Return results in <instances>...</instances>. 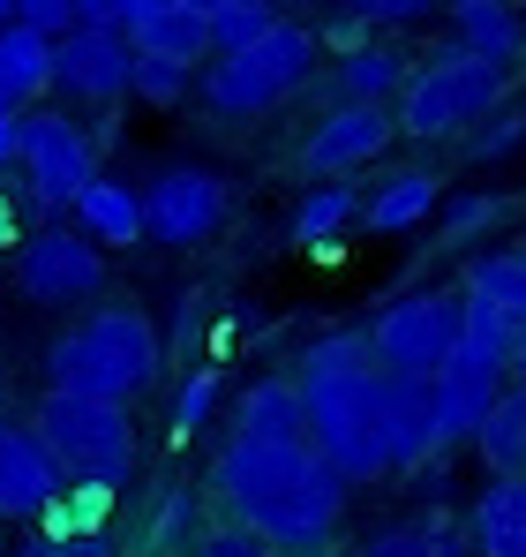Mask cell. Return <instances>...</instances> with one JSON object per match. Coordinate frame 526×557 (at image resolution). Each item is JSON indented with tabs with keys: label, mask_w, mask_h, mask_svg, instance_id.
<instances>
[{
	"label": "cell",
	"mask_w": 526,
	"mask_h": 557,
	"mask_svg": "<svg viewBox=\"0 0 526 557\" xmlns=\"http://www.w3.org/2000/svg\"><path fill=\"white\" fill-rule=\"evenodd\" d=\"M180 520H188V497H166V505H159V543H174Z\"/></svg>",
	"instance_id": "obj_39"
},
{
	"label": "cell",
	"mask_w": 526,
	"mask_h": 557,
	"mask_svg": "<svg viewBox=\"0 0 526 557\" xmlns=\"http://www.w3.org/2000/svg\"><path fill=\"white\" fill-rule=\"evenodd\" d=\"M15 286H23V301H38V309H76V301H90V294L105 286V257H98L90 234L53 226V234H30V242H23Z\"/></svg>",
	"instance_id": "obj_8"
},
{
	"label": "cell",
	"mask_w": 526,
	"mask_h": 557,
	"mask_svg": "<svg viewBox=\"0 0 526 557\" xmlns=\"http://www.w3.org/2000/svg\"><path fill=\"white\" fill-rule=\"evenodd\" d=\"M481 219H497V196H451V211H443V234H474Z\"/></svg>",
	"instance_id": "obj_35"
},
{
	"label": "cell",
	"mask_w": 526,
	"mask_h": 557,
	"mask_svg": "<svg viewBox=\"0 0 526 557\" xmlns=\"http://www.w3.org/2000/svg\"><path fill=\"white\" fill-rule=\"evenodd\" d=\"M76 23H121L128 30V0H76Z\"/></svg>",
	"instance_id": "obj_38"
},
{
	"label": "cell",
	"mask_w": 526,
	"mask_h": 557,
	"mask_svg": "<svg viewBox=\"0 0 526 557\" xmlns=\"http://www.w3.org/2000/svg\"><path fill=\"white\" fill-rule=\"evenodd\" d=\"M384 430H391V467H422L437 445V399H429V376H399L384 370Z\"/></svg>",
	"instance_id": "obj_15"
},
{
	"label": "cell",
	"mask_w": 526,
	"mask_h": 557,
	"mask_svg": "<svg viewBox=\"0 0 526 557\" xmlns=\"http://www.w3.org/2000/svg\"><path fill=\"white\" fill-rule=\"evenodd\" d=\"M23 121H30V106L15 113V106H0V166H15L23 159Z\"/></svg>",
	"instance_id": "obj_37"
},
{
	"label": "cell",
	"mask_w": 526,
	"mask_h": 557,
	"mask_svg": "<svg viewBox=\"0 0 526 557\" xmlns=\"http://www.w3.org/2000/svg\"><path fill=\"white\" fill-rule=\"evenodd\" d=\"M15 15H23V23H38V30H53V38H61V30H68V23H76V0H15Z\"/></svg>",
	"instance_id": "obj_36"
},
{
	"label": "cell",
	"mask_w": 526,
	"mask_h": 557,
	"mask_svg": "<svg viewBox=\"0 0 526 557\" xmlns=\"http://www.w3.org/2000/svg\"><path fill=\"white\" fill-rule=\"evenodd\" d=\"M391 113H384V98H339V113H324L316 128H309V144H301V166L309 174H353V166H368L384 144H391Z\"/></svg>",
	"instance_id": "obj_12"
},
{
	"label": "cell",
	"mask_w": 526,
	"mask_h": 557,
	"mask_svg": "<svg viewBox=\"0 0 526 557\" xmlns=\"http://www.w3.org/2000/svg\"><path fill=\"white\" fill-rule=\"evenodd\" d=\"M466 294H489L504 317H519V324H526V249H497V257H481V264L466 272Z\"/></svg>",
	"instance_id": "obj_25"
},
{
	"label": "cell",
	"mask_w": 526,
	"mask_h": 557,
	"mask_svg": "<svg viewBox=\"0 0 526 557\" xmlns=\"http://www.w3.org/2000/svg\"><path fill=\"white\" fill-rule=\"evenodd\" d=\"M474 445H481V460L497 467V474L526 467V376L512 392H497V407H489V422L474 430Z\"/></svg>",
	"instance_id": "obj_22"
},
{
	"label": "cell",
	"mask_w": 526,
	"mask_h": 557,
	"mask_svg": "<svg viewBox=\"0 0 526 557\" xmlns=\"http://www.w3.org/2000/svg\"><path fill=\"white\" fill-rule=\"evenodd\" d=\"M211 407H218V376H188V384H180V399H174V437H180V445L211 422Z\"/></svg>",
	"instance_id": "obj_31"
},
{
	"label": "cell",
	"mask_w": 526,
	"mask_h": 557,
	"mask_svg": "<svg viewBox=\"0 0 526 557\" xmlns=\"http://www.w3.org/2000/svg\"><path fill=\"white\" fill-rule=\"evenodd\" d=\"M347 8L361 15V23H422L437 0H347Z\"/></svg>",
	"instance_id": "obj_33"
},
{
	"label": "cell",
	"mask_w": 526,
	"mask_h": 557,
	"mask_svg": "<svg viewBox=\"0 0 526 557\" xmlns=\"http://www.w3.org/2000/svg\"><path fill=\"white\" fill-rule=\"evenodd\" d=\"M38 437L53 445L61 474H76V482H121L136 460L128 399H98V392H53L38 407Z\"/></svg>",
	"instance_id": "obj_5"
},
{
	"label": "cell",
	"mask_w": 526,
	"mask_h": 557,
	"mask_svg": "<svg viewBox=\"0 0 526 557\" xmlns=\"http://www.w3.org/2000/svg\"><path fill=\"white\" fill-rule=\"evenodd\" d=\"M23 182H30V196L46 203V211H76V196L90 188V174H98V159H90V136L68 121V113H30L23 121Z\"/></svg>",
	"instance_id": "obj_9"
},
{
	"label": "cell",
	"mask_w": 526,
	"mask_h": 557,
	"mask_svg": "<svg viewBox=\"0 0 526 557\" xmlns=\"http://www.w3.org/2000/svg\"><path fill=\"white\" fill-rule=\"evenodd\" d=\"M512 370H519V376H526V332H519V355H512Z\"/></svg>",
	"instance_id": "obj_40"
},
{
	"label": "cell",
	"mask_w": 526,
	"mask_h": 557,
	"mask_svg": "<svg viewBox=\"0 0 526 557\" xmlns=\"http://www.w3.org/2000/svg\"><path fill=\"white\" fill-rule=\"evenodd\" d=\"M474 550L481 557H526V474H497L474 505Z\"/></svg>",
	"instance_id": "obj_17"
},
{
	"label": "cell",
	"mask_w": 526,
	"mask_h": 557,
	"mask_svg": "<svg viewBox=\"0 0 526 557\" xmlns=\"http://www.w3.org/2000/svg\"><path fill=\"white\" fill-rule=\"evenodd\" d=\"M519 136H526V113H504V121H497V128H481V136H474L466 151H474V159H504V151H512Z\"/></svg>",
	"instance_id": "obj_34"
},
{
	"label": "cell",
	"mask_w": 526,
	"mask_h": 557,
	"mask_svg": "<svg viewBox=\"0 0 526 557\" xmlns=\"http://www.w3.org/2000/svg\"><path fill=\"white\" fill-rule=\"evenodd\" d=\"M278 23V0H218L211 8V53H234Z\"/></svg>",
	"instance_id": "obj_26"
},
{
	"label": "cell",
	"mask_w": 526,
	"mask_h": 557,
	"mask_svg": "<svg viewBox=\"0 0 526 557\" xmlns=\"http://www.w3.org/2000/svg\"><path fill=\"white\" fill-rule=\"evenodd\" d=\"M459 324H466V301H451V294H406V301H391L368 324V347H376L384 370L437 376L451 362V347H459Z\"/></svg>",
	"instance_id": "obj_7"
},
{
	"label": "cell",
	"mask_w": 526,
	"mask_h": 557,
	"mask_svg": "<svg viewBox=\"0 0 526 557\" xmlns=\"http://www.w3.org/2000/svg\"><path fill=\"white\" fill-rule=\"evenodd\" d=\"M76 219H84L90 242H105V249H128V242H143V234H151L143 196H136L128 182H105V174H90V188L76 196Z\"/></svg>",
	"instance_id": "obj_18"
},
{
	"label": "cell",
	"mask_w": 526,
	"mask_h": 557,
	"mask_svg": "<svg viewBox=\"0 0 526 557\" xmlns=\"http://www.w3.org/2000/svg\"><path fill=\"white\" fill-rule=\"evenodd\" d=\"M497 98H504V61L451 46L429 69H406V84H399V128H406V136H459V128H474Z\"/></svg>",
	"instance_id": "obj_4"
},
{
	"label": "cell",
	"mask_w": 526,
	"mask_h": 557,
	"mask_svg": "<svg viewBox=\"0 0 526 557\" xmlns=\"http://www.w3.org/2000/svg\"><path fill=\"white\" fill-rule=\"evenodd\" d=\"M128 38H136V53H166V61H203L211 53V15L203 8H159V15H143V23H128Z\"/></svg>",
	"instance_id": "obj_20"
},
{
	"label": "cell",
	"mask_w": 526,
	"mask_h": 557,
	"mask_svg": "<svg viewBox=\"0 0 526 557\" xmlns=\"http://www.w3.org/2000/svg\"><path fill=\"white\" fill-rule=\"evenodd\" d=\"M353 211H361V196H353L347 182L309 188V196H301V211H293V234H301V242H331V234L347 226Z\"/></svg>",
	"instance_id": "obj_27"
},
{
	"label": "cell",
	"mask_w": 526,
	"mask_h": 557,
	"mask_svg": "<svg viewBox=\"0 0 526 557\" xmlns=\"http://www.w3.org/2000/svg\"><path fill=\"white\" fill-rule=\"evenodd\" d=\"M53 392H98V399H136L159 384V332L143 309H98L46 355Z\"/></svg>",
	"instance_id": "obj_2"
},
{
	"label": "cell",
	"mask_w": 526,
	"mask_h": 557,
	"mask_svg": "<svg viewBox=\"0 0 526 557\" xmlns=\"http://www.w3.org/2000/svg\"><path fill=\"white\" fill-rule=\"evenodd\" d=\"M384 362L368 332H324L301 355V407H309V445L339 474H376L391 467V430H384Z\"/></svg>",
	"instance_id": "obj_1"
},
{
	"label": "cell",
	"mask_w": 526,
	"mask_h": 557,
	"mask_svg": "<svg viewBox=\"0 0 526 557\" xmlns=\"http://www.w3.org/2000/svg\"><path fill=\"white\" fill-rule=\"evenodd\" d=\"M196 557H278V550H271L256 528L241 520V528H218V535H203V550H196Z\"/></svg>",
	"instance_id": "obj_32"
},
{
	"label": "cell",
	"mask_w": 526,
	"mask_h": 557,
	"mask_svg": "<svg viewBox=\"0 0 526 557\" xmlns=\"http://www.w3.org/2000/svg\"><path fill=\"white\" fill-rule=\"evenodd\" d=\"M451 38H459L466 53L504 61V69H512V53L526 46L519 8H512V0H451Z\"/></svg>",
	"instance_id": "obj_19"
},
{
	"label": "cell",
	"mask_w": 526,
	"mask_h": 557,
	"mask_svg": "<svg viewBox=\"0 0 526 557\" xmlns=\"http://www.w3.org/2000/svg\"><path fill=\"white\" fill-rule=\"evenodd\" d=\"M241 430H256V437H309V407H301V384H286V376L256 384V392L241 399Z\"/></svg>",
	"instance_id": "obj_23"
},
{
	"label": "cell",
	"mask_w": 526,
	"mask_h": 557,
	"mask_svg": "<svg viewBox=\"0 0 526 557\" xmlns=\"http://www.w3.org/2000/svg\"><path fill=\"white\" fill-rule=\"evenodd\" d=\"M437 211V174H391L368 196V234H406Z\"/></svg>",
	"instance_id": "obj_21"
},
{
	"label": "cell",
	"mask_w": 526,
	"mask_h": 557,
	"mask_svg": "<svg viewBox=\"0 0 526 557\" xmlns=\"http://www.w3.org/2000/svg\"><path fill=\"white\" fill-rule=\"evenodd\" d=\"M38 91H53V30L8 15L0 23V106H30Z\"/></svg>",
	"instance_id": "obj_16"
},
{
	"label": "cell",
	"mask_w": 526,
	"mask_h": 557,
	"mask_svg": "<svg viewBox=\"0 0 526 557\" xmlns=\"http://www.w3.org/2000/svg\"><path fill=\"white\" fill-rule=\"evenodd\" d=\"M143 219H151L159 242L196 249V242L218 234V219H226V188H218V174H203V166H166L159 182L143 188Z\"/></svg>",
	"instance_id": "obj_11"
},
{
	"label": "cell",
	"mask_w": 526,
	"mask_h": 557,
	"mask_svg": "<svg viewBox=\"0 0 526 557\" xmlns=\"http://www.w3.org/2000/svg\"><path fill=\"white\" fill-rule=\"evenodd\" d=\"M339 505H347V474L316 453L301 474H286L278 490H263L256 505H241V520L256 528L271 550L324 557V550H331V528H339Z\"/></svg>",
	"instance_id": "obj_6"
},
{
	"label": "cell",
	"mask_w": 526,
	"mask_h": 557,
	"mask_svg": "<svg viewBox=\"0 0 526 557\" xmlns=\"http://www.w3.org/2000/svg\"><path fill=\"white\" fill-rule=\"evenodd\" d=\"M8 15H15V0H0V23H8Z\"/></svg>",
	"instance_id": "obj_42"
},
{
	"label": "cell",
	"mask_w": 526,
	"mask_h": 557,
	"mask_svg": "<svg viewBox=\"0 0 526 557\" xmlns=\"http://www.w3.org/2000/svg\"><path fill=\"white\" fill-rule=\"evenodd\" d=\"M188 61H166V53H136V69H128V91L151 98V106H174V98H188Z\"/></svg>",
	"instance_id": "obj_28"
},
{
	"label": "cell",
	"mask_w": 526,
	"mask_h": 557,
	"mask_svg": "<svg viewBox=\"0 0 526 557\" xmlns=\"http://www.w3.org/2000/svg\"><path fill=\"white\" fill-rule=\"evenodd\" d=\"M361 557H466V550L437 528H384L376 543H361Z\"/></svg>",
	"instance_id": "obj_30"
},
{
	"label": "cell",
	"mask_w": 526,
	"mask_h": 557,
	"mask_svg": "<svg viewBox=\"0 0 526 557\" xmlns=\"http://www.w3.org/2000/svg\"><path fill=\"white\" fill-rule=\"evenodd\" d=\"M61 497V460L38 430L0 422V520H38Z\"/></svg>",
	"instance_id": "obj_14"
},
{
	"label": "cell",
	"mask_w": 526,
	"mask_h": 557,
	"mask_svg": "<svg viewBox=\"0 0 526 557\" xmlns=\"http://www.w3.org/2000/svg\"><path fill=\"white\" fill-rule=\"evenodd\" d=\"M128 69H136V38L121 23H68L53 38V84L68 98H121L128 91Z\"/></svg>",
	"instance_id": "obj_10"
},
{
	"label": "cell",
	"mask_w": 526,
	"mask_h": 557,
	"mask_svg": "<svg viewBox=\"0 0 526 557\" xmlns=\"http://www.w3.org/2000/svg\"><path fill=\"white\" fill-rule=\"evenodd\" d=\"M316 460V445L309 437H256V430H234V445L218 453V490L234 497V512L241 505H256L263 490H278L286 474H301V467Z\"/></svg>",
	"instance_id": "obj_13"
},
{
	"label": "cell",
	"mask_w": 526,
	"mask_h": 557,
	"mask_svg": "<svg viewBox=\"0 0 526 557\" xmlns=\"http://www.w3.org/2000/svg\"><path fill=\"white\" fill-rule=\"evenodd\" d=\"M406 84V61L391 46H347L339 61V98H391Z\"/></svg>",
	"instance_id": "obj_24"
},
{
	"label": "cell",
	"mask_w": 526,
	"mask_h": 557,
	"mask_svg": "<svg viewBox=\"0 0 526 557\" xmlns=\"http://www.w3.org/2000/svg\"><path fill=\"white\" fill-rule=\"evenodd\" d=\"M309 69H316V30L278 15L263 38L218 53V69L203 76V106L218 121H256V113H271V106H286V98L301 91Z\"/></svg>",
	"instance_id": "obj_3"
},
{
	"label": "cell",
	"mask_w": 526,
	"mask_h": 557,
	"mask_svg": "<svg viewBox=\"0 0 526 557\" xmlns=\"http://www.w3.org/2000/svg\"><path fill=\"white\" fill-rule=\"evenodd\" d=\"M105 490H113V482H84L68 505L53 497V505H46V520H53L46 535H61V543H68V535H98V520H105Z\"/></svg>",
	"instance_id": "obj_29"
},
{
	"label": "cell",
	"mask_w": 526,
	"mask_h": 557,
	"mask_svg": "<svg viewBox=\"0 0 526 557\" xmlns=\"http://www.w3.org/2000/svg\"><path fill=\"white\" fill-rule=\"evenodd\" d=\"M0 242H8V211H0Z\"/></svg>",
	"instance_id": "obj_43"
},
{
	"label": "cell",
	"mask_w": 526,
	"mask_h": 557,
	"mask_svg": "<svg viewBox=\"0 0 526 557\" xmlns=\"http://www.w3.org/2000/svg\"><path fill=\"white\" fill-rule=\"evenodd\" d=\"M278 8H324V0H278Z\"/></svg>",
	"instance_id": "obj_41"
}]
</instances>
